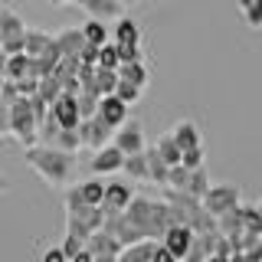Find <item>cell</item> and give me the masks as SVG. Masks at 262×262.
Listing matches in <instances>:
<instances>
[{"mask_svg": "<svg viewBox=\"0 0 262 262\" xmlns=\"http://www.w3.org/2000/svg\"><path fill=\"white\" fill-rule=\"evenodd\" d=\"M53 43L59 46V53L66 59H79V49L85 46V36H82V30H76V27H66L59 33H53Z\"/></svg>", "mask_w": 262, "mask_h": 262, "instance_id": "ac0fdd59", "label": "cell"}, {"mask_svg": "<svg viewBox=\"0 0 262 262\" xmlns=\"http://www.w3.org/2000/svg\"><path fill=\"white\" fill-rule=\"evenodd\" d=\"M144 158H147V180L158 187H167V164H164L158 154H154V147H144Z\"/></svg>", "mask_w": 262, "mask_h": 262, "instance_id": "484cf974", "label": "cell"}, {"mask_svg": "<svg viewBox=\"0 0 262 262\" xmlns=\"http://www.w3.org/2000/svg\"><path fill=\"white\" fill-rule=\"evenodd\" d=\"M125 220L131 223V229H135L141 239H151V243H158L161 236H164V229L167 226H174L177 220H174V210L167 207V200H154V196H131V203H128V210H125Z\"/></svg>", "mask_w": 262, "mask_h": 262, "instance_id": "6da1fadb", "label": "cell"}, {"mask_svg": "<svg viewBox=\"0 0 262 262\" xmlns=\"http://www.w3.org/2000/svg\"><path fill=\"white\" fill-rule=\"evenodd\" d=\"M210 190V174H207V167H196L190 170V180H187V190L184 193H190L196 196V200H203V193Z\"/></svg>", "mask_w": 262, "mask_h": 262, "instance_id": "f1b7e54d", "label": "cell"}, {"mask_svg": "<svg viewBox=\"0 0 262 262\" xmlns=\"http://www.w3.org/2000/svg\"><path fill=\"white\" fill-rule=\"evenodd\" d=\"M105 223V210L102 207H72V210H66V233L69 236H79L82 243L89 239L92 233H98Z\"/></svg>", "mask_w": 262, "mask_h": 262, "instance_id": "8992f818", "label": "cell"}, {"mask_svg": "<svg viewBox=\"0 0 262 262\" xmlns=\"http://www.w3.org/2000/svg\"><path fill=\"white\" fill-rule=\"evenodd\" d=\"M131 4H138V0H121V7H131Z\"/></svg>", "mask_w": 262, "mask_h": 262, "instance_id": "9f6ffc18", "label": "cell"}, {"mask_svg": "<svg viewBox=\"0 0 262 262\" xmlns=\"http://www.w3.org/2000/svg\"><path fill=\"white\" fill-rule=\"evenodd\" d=\"M164 200H167V207L174 210V220H177V223H184L193 236L216 233V220L203 210V203L196 200V196L184 193V190H167V187H164Z\"/></svg>", "mask_w": 262, "mask_h": 262, "instance_id": "3957f363", "label": "cell"}, {"mask_svg": "<svg viewBox=\"0 0 262 262\" xmlns=\"http://www.w3.org/2000/svg\"><path fill=\"white\" fill-rule=\"evenodd\" d=\"M207 262H229V256H207Z\"/></svg>", "mask_w": 262, "mask_h": 262, "instance_id": "681fc988", "label": "cell"}, {"mask_svg": "<svg viewBox=\"0 0 262 262\" xmlns=\"http://www.w3.org/2000/svg\"><path fill=\"white\" fill-rule=\"evenodd\" d=\"M243 236H262V220L256 207H243Z\"/></svg>", "mask_w": 262, "mask_h": 262, "instance_id": "836d02e7", "label": "cell"}, {"mask_svg": "<svg viewBox=\"0 0 262 262\" xmlns=\"http://www.w3.org/2000/svg\"><path fill=\"white\" fill-rule=\"evenodd\" d=\"M36 95L43 98L46 105H53L56 98L62 95V85H59V82H56L53 76H43V79H39V85H36Z\"/></svg>", "mask_w": 262, "mask_h": 262, "instance_id": "d6a6232c", "label": "cell"}, {"mask_svg": "<svg viewBox=\"0 0 262 262\" xmlns=\"http://www.w3.org/2000/svg\"><path fill=\"white\" fill-rule=\"evenodd\" d=\"M16 98H20V92H16V82H10V79H4V85H0V102L13 105Z\"/></svg>", "mask_w": 262, "mask_h": 262, "instance_id": "b9f144b4", "label": "cell"}, {"mask_svg": "<svg viewBox=\"0 0 262 262\" xmlns=\"http://www.w3.org/2000/svg\"><path fill=\"white\" fill-rule=\"evenodd\" d=\"M69 262H92V256H89V252H85V249H82V252H79V256H76V259H69Z\"/></svg>", "mask_w": 262, "mask_h": 262, "instance_id": "c3c4849f", "label": "cell"}, {"mask_svg": "<svg viewBox=\"0 0 262 262\" xmlns=\"http://www.w3.org/2000/svg\"><path fill=\"white\" fill-rule=\"evenodd\" d=\"M121 170H125L131 180H147V158H144V151L141 154H128L125 164H121Z\"/></svg>", "mask_w": 262, "mask_h": 262, "instance_id": "f546056e", "label": "cell"}, {"mask_svg": "<svg viewBox=\"0 0 262 262\" xmlns=\"http://www.w3.org/2000/svg\"><path fill=\"white\" fill-rule=\"evenodd\" d=\"M131 196H135V187L125 184V180H108L105 184V196H102V210L105 213H125Z\"/></svg>", "mask_w": 262, "mask_h": 262, "instance_id": "7c38bea8", "label": "cell"}, {"mask_svg": "<svg viewBox=\"0 0 262 262\" xmlns=\"http://www.w3.org/2000/svg\"><path fill=\"white\" fill-rule=\"evenodd\" d=\"M39 262H69V259L62 256L59 246H53V249H46V252H43V259H39Z\"/></svg>", "mask_w": 262, "mask_h": 262, "instance_id": "7dc6e473", "label": "cell"}, {"mask_svg": "<svg viewBox=\"0 0 262 262\" xmlns=\"http://www.w3.org/2000/svg\"><path fill=\"white\" fill-rule=\"evenodd\" d=\"M10 138H16L23 147L39 144V125H36V118H33L30 98H23V95L10 105Z\"/></svg>", "mask_w": 262, "mask_h": 262, "instance_id": "277c9868", "label": "cell"}, {"mask_svg": "<svg viewBox=\"0 0 262 262\" xmlns=\"http://www.w3.org/2000/svg\"><path fill=\"white\" fill-rule=\"evenodd\" d=\"M207 256H210V233L207 236H193V243H190V249H187L184 262H207Z\"/></svg>", "mask_w": 262, "mask_h": 262, "instance_id": "1f68e13d", "label": "cell"}, {"mask_svg": "<svg viewBox=\"0 0 262 262\" xmlns=\"http://www.w3.org/2000/svg\"><path fill=\"white\" fill-rule=\"evenodd\" d=\"M49 43H53V33H46V30H27V36H23V53H27L30 59H36Z\"/></svg>", "mask_w": 262, "mask_h": 262, "instance_id": "7402d4cb", "label": "cell"}, {"mask_svg": "<svg viewBox=\"0 0 262 262\" xmlns=\"http://www.w3.org/2000/svg\"><path fill=\"white\" fill-rule=\"evenodd\" d=\"M98 69H118L121 66V59H118V49H115V43L108 39L105 46H98Z\"/></svg>", "mask_w": 262, "mask_h": 262, "instance_id": "e575fe53", "label": "cell"}, {"mask_svg": "<svg viewBox=\"0 0 262 262\" xmlns=\"http://www.w3.org/2000/svg\"><path fill=\"white\" fill-rule=\"evenodd\" d=\"M151 262H177L174 256H170L167 249H164L161 243H154V252H151Z\"/></svg>", "mask_w": 262, "mask_h": 262, "instance_id": "bcb514c9", "label": "cell"}, {"mask_svg": "<svg viewBox=\"0 0 262 262\" xmlns=\"http://www.w3.org/2000/svg\"><path fill=\"white\" fill-rule=\"evenodd\" d=\"M49 118L56 121L59 128H79V105H76V95H59L53 105H49Z\"/></svg>", "mask_w": 262, "mask_h": 262, "instance_id": "9a60e30c", "label": "cell"}, {"mask_svg": "<svg viewBox=\"0 0 262 262\" xmlns=\"http://www.w3.org/2000/svg\"><path fill=\"white\" fill-rule=\"evenodd\" d=\"M85 252L92 259H102V256H108V259H118V252H121V243L115 239V236H108L105 229H98V233H92L85 239Z\"/></svg>", "mask_w": 262, "mask_h": 262, "instance_id": "2e32d148", "label": "cell"}, {"mask_svg": "<svg viewBox=\"0 0 262 262\" xmlns=\"http://www.w3.org/2000/svg\"><path fill=\"white\" fill-rule=\"evenodd\" d=\"M128 112H131V108L121 102L118 95H102V98H98V108H95L98 118H102L105 125H112L115 131H118V128L128 121Z\"/></svg>", "mask_w": 262, "mask_h": 262, "instance_id": "5bb4252c", "label": "cell"}, {"mask_svg": "<svg viewBox=\"0 0 262 262\" xmlns=\"http://www.w3.org/2000/svg\"><path fill=\"white\" fill-rule=\"evenodd\" d=\"M4 190H7V177L0 174V193H4Z\"/></svg>", "mask_w": 262, "mask_h": 262, "instance_id": "f5cc1de1", "label": "cell"}, {"mask_svg": "<svg viewBox=\"0 0 262 262\" xmlns=\"http://www.w3.org/2000/svg\"><path fill=\"white\" fill-rule=\"evenodd\" d=\"M49 4H53V7H62V4H69V0H49Z\"/></svg>", "mask_w": 262, "mask_h": 262, "instance_id": "db71d44e", "label": "cell"}, {"mask_svg": "<svg viewBox=\"0 0 262 262\" xmlns=\"http://www.w3.org/2000/svg\"><path fill=\"white\" fill-rule=\"evenodd\" d=\"M79 62H82V66H95V62H98V46H89V43H85V46L79 49Z\"/></svg>", "mask_w": 262, "mask_h": 262, "instance_id": "ee69618b", "label": "cell"}, {"mask_svg": "<svg viewBox=\"0 0 262 262\" xmlns=\"http://www.w3.org/2000/svg\"><path fill=\"white\" fill-rule=\"evenodd\" d=\"M76 187H79V196H82V203H85V207H102L105 180L92 177V180H82V184H76Z\"/></svg>", "mask_w": 262, "mask_h": 262, "instance_id": "603a6c76", "label": "cell"}, {"mask_svg": "<svg viewBox=\"0 0 262 262\" xmlns=\"http://www.w3.org/2000/svg\"><path fill=\"white\" fill-rule=\"evenodd\" d=\"M112 144L118 147L121 154H141L144 151V131H141V125H138V121H125V125H121L118 131H115V138H112Z\"/></svg>", "mask_w": 262, "mask_h": 262, "instance_id": "30bf717a", "label": "cell"}, {"mask_svg": "<svg viewBox=\"0 0 262 262\" xmlns=\"http://www.w3.org/2000/svg\"><path fill=\"white\" fill-rule=\"evenodd\" d=\"M112 43H115V49H118V59L121 62H144V53H141V27H138L131 16H118V27H115Z\"/></svg>", "mask_w": 262, "mask_h": 262, "instance_id": "5b68a950", "label": "cell"}, {"mask_svg": "<svg viewBox=\"0 0 262 262\" xmlns=\"http://www.w3.org/2000/svg\"><path fill=\"white\" fill-rule=\"evenodd\" d=\"M151 252H154V243L144 239V243H135V246H125L118 252L115 262H151Z\"/></svg>", "mask_w": 262, "mask_h": 262, "instance_id": "4316f807", "label": "cell"}, {"mask_svg": "<svg viewBox=\"0 0 262 262\" xmlns=\"http://www.w3.org/2000/svg\"><path fill=\"white\" fill-rule=\"evenodd\" d=\"M0 138H10V105L0 102Z\"/></svg>", "mask_w": 262, "mask_h": 262, "instance_id": "f6af8a7d", "label": "cell"}, {"mask_svg": "<svg viewBox=\"0 0 262 262\" xmlns=\"http://www.w3.org/2000/svg\"><path fill=\"white\" fill-rule=\"evenodd\" d=\"M170 138H174V144L180 147V154H184V151H190V147H203L200 128H196L190 118H180L177 125L170 128Z\"/></svg>", "mask_w": 262, "mask_h": 262, "instance_id": "e0dca14e", "label": "cell"}, {"mask_svg": "<svg viewBox=\"0 0 262 262\" xmlns=\"http://www.w3.org/2000/svg\"><path fill=\"white\" fill-rule=\"evenodd\" d=\"M59 249H62V256H66V259H76L79 252L85 249V243H82L79 236H69V233H66V239H62V246H59Z\"/></svg>", "mask_w": 262, "mask_h": 262, "instance_id": "60d3db41", "label": "cell"}, {"mask_svg": "<svg viewBox=\"0 0 262 262\" xmlns=\"http://www.w3.org/2000/svg\"><path fill=\"white\" fill-rule=\"evenodd\" d=\"M23 158H27V164L49 187H56V190L69 187L72 170H76V154H66V151L49 147V144H33V147H23Z\"/></svg>", "mask_w": 262, "mask_h": 262, "instance_id": "7a4b0ae2", "label": "cell"}, {"mask_svg": "<svg viewBox=\"0 0 262 262\" xmlns=\"http://www.w3.org/2000/svg\"><path fill=\"white\" fill-rule=\"evenodd\" d=\"M36 85H39V79L27 76V79H20V82H16V92H20L23 98H30V95H36Z\"/></svg>", "mask_w": 262, "mask_h": 262, "instance_id": "7bdbcfd3", "label": "cell"}, {"mask_svg": "<svg viewBox=\"0 0 262 262\" xmlns=\"http://www.w3.org/2000/svg\"><path fill=\"white\" fill-rule=\"evenodd\" d=\"M115 85H118V72H115V69H98V66H95V95L98 98L112 95Z\"/></svg>", "mask_w": 262, "mask_h": 262, "instance_id": "4dcf8cb0", "label": "cell"}, {"mask_svg": "<svg viewBox=\"0 0 262 262\" xmlns=\"http://www.w3.org/2000/svg\"><path fill=\"white\" fill-rule=\"evenodd\" d=\"M115 72H118L121 82H131V85H138V89H144L147 79H151V76H147V66H144V62H121Z\"/></svg>", "mask_w": 262, "mask_h": 262, "instance_id": "44dd1931", "label": "cell"}, {"mask_svg": "<svg viewBox=\"0 0 262 262\" xmlns=\"http://www.w3.org/2000/svg\"><path fill=\"white\" fill-rule=\"evenodd\" d=\"M158 243H161V246H164V249H167L177 262H184L187 249H190V243H193V233H190V229H187L184 223H174V226L164 229V236H161Z\"/></svg>", "mask_w": 262, "mask_h": 262, "instance_id": "8fae6325", "label": "cell"}, {"mask_svg": "<svg viewBox=\"0 0 262 262\" xmlns=\"http://www.w3.org/2000/svg\"><path fill=\"white\" fill-rule=\"evenodd\" d=\"M76 105H79V118H92L95 108H98V95L95 92H79Z\"/></svg>", "mask_w": 262, "mask_h": 262, "instance_id": "f35d334b", "label": "cell"}, {"mask_svg": "<svg viewBox=\"0 0 262 262\" xmlns=\"http://www.w3.org/2000/svg\"><path fill=\"white\" fill-rule=\"evenodd\" d=\"M239 187L236 184H210V190L203 193V210L210 213L213 220L216 216H223V213H229V210H236L239 207Z\"/></svg>", "mask_w": 262, "mask_h": 262, "instance_id": "ba28073f", "label": "cell"}, {"mask_svg": "<svg viewBox=\"0 0 262 262\" xmlns=\"http://www.w3.org/2000/svg\"><path fill=\"white\" fill-rule=\"evenodd\" d=\"M229 262H246V259H243V252H233V256H229Z\"/></svg>", "mask_w": 262, "mask_h": 262, "instance_id": "f907efd6", "label": "cell"}, {"mask_svg": "<svg viewBox=\"0 0 262 262\" xmlns=\"http://www.w3.org/2000/svg\"><path fill=\"white\" fill-rule=\"evenodd\" d=\"M243 16H246V23H249L252 30H262V0H252V4L243 10Z\"/></svg>", "mask_w": 262, "mask_h": 262, "instance_id": "ab89813d", "label": "cell"}, {"mask_svg": "<svg viewBox=\"0 0 262 262\" xmlns=\"http://www.w3.org/2000/svg\"><path fill=\"white\" fill-rule=\"evenodd\" d=\"M121 164H125V154H121L115 144H105V147H98V151L92 154L89 167H92L95 177H105V174H118Z\"/></svg>", "mask_w": 262, "mask_h": 262, "instance_id": "4fadbf2b", "label": "cell"}, {"mask_svg": "<svg viewBox=\"0 0 262 262\" xmlns=\"http://www.w3.org/2000/svg\"><path fill=\"white\" fill-rule=\"evenodd\" d=\"M82 10H89V16H92V20H118L121 16V10H125V7H121V0H82Z\"/></svg>", "mask_w": 262, "mask_h": 262, "instance_id": "d6986e66", "label": "cell"}, {"mask_svg": "<svg viewBox=\"0 0 262 262\" xmlns=\"http://www.w3.org/2000/svg\"><path fill=\"white\" fill-rule=\"evenodd\" d=\"M180 167H187V170L207 167V151H203V147H190V151H184V154H180Z\"/></svg>", "mask_w": 262, "mask_h": 262, "instance_id": "d590c367", "label": "cell"}, {"mask_svg": "<svg viewBox=\"0 0 262 262\" xmlns=\"http://www.w3.org/2000/svg\"><path fill=\"white\" fill-rule=\"evenodd\" d=\"M46 144H49V147H59V151H66V154H76L79 147H82V138H79L76 128H59Z\"/></svg>", "mask_w": 262, "mask_h": 262, "instance_id": "ffe728a7", "label": "cell"}, {"mask_svg": "<svg viewBox=\"0 0 262 262\" xmlns=\"http://www.w3.org/2000/svg\"><path fill=\"white\" fill-rule=\"evenodd\" d=\"M76 131H79V138H82V147H92V151L112 144V138H115V128L105 125L98 115H92V118H82Z\"/></svg>", "mask_w": 262, "mask_h": 262, "instance_id": "9c48e42d", "label": "cell"}, {"mask_svg": "<svg viewBox=\"0 0 262 262\" xmlns=\"http://www.w3.org/2000/svg\"><path fill=\"white\" fill-rule=\"evenodd\" d=\"M23 36H27V23L20 20V13L10 7H0V49L7 56L23 53Z\"/></svg>", "mask_w": 262, "mask_h": 262, "instance_id": "52a82bcc", "label": "cell"}, {"mask_svg": "<svg viewBox=\"0 0 262 262\" xmlns=\"http://www.w3.org/2000/svg\"><path fill=\"white\" fill-rule=\"evenodd\" d=\"M27 76H30V56H27V53H13V56H7L4 79L20 82V79H27Z\"/></svg>", "mask_w": 262, "mask_h": 262, "instance_id": "cb8c5ba5", "label": "cell"}, {"mask_svg": "<svg viewBox=\"0 0 262 262\" xmlns=\"http://www.w3.org/2000/svg\"><path fill=\"white\" fill-rule=\"evenodd\" d=\"M256 210H259V220H262V200H259V203H256Z\"/></svg>", "mask_w": 262, "mask_h": 262, "instance_id": "6f0895ef", "label": "cell"}, {"mask_svg": "<svg viewBox=\"0 0 262 262\" xmlns=\"http://www.w3.org/2000/svg\"><path fill=\"white\" fill-rule=\"evenodd\" d=\"M151 147H154V154H158V158H161L164 164H167V167H174V164H180V147L174 144L170 131H167V135H161V138H158V141H154Z\"/></svg>", "mask_w": 262, "mask_h": 262, "instance_id": "d4e9b609", "label": "cell"}, {"mask_svg": "<svg viewBox=\"0 0 262 262\" xmlns=\"http://www.w3.org/2000/svg\"><path fill=\"white\" fill-rule=\"evenodd\" d=\"M141 92H144V89H138V85H131V82H121V79H118V85H115V92H112V95H118L121 102H125L128 108H131V105L141 98Z\"/></svg>", "mask_w": 262, "mask_h": 262, "instance_id": "74e56055", "label": "cell"}, {"mask_svg": "<svg viewBox=\"0 0 262 262\" xmlns=\"http://www.w3.org/2000/svg\"><path fill=\"white\" fill-rule=\"evenodd\" d=\"M249 4H252V0H236V7H239V10H246Z\"/></svg>", "mask_w": 262, "mask_h": 262, "instance_id": "816d5d0a", "label": "cell"}, {"mask_svg": "<svg viewBox=\"0 0 262 262\" xmlns=\"http://www.w3.org/2000/svg\"><path fill=\"white\" fill-rule=\"evenodd\" d=\"M79 30H82V36H85L89 46H105L108 43V30H105L102 20H92V16H89L85 27H79Z\"/></svg>", "mask_w": 262, "mask_h": 262, "instance_id": "83f0119b", "label": "cell"}, {"mask_svg": "<svg viewBox=\"0 0 262 262\" xmlns=\"http://www.w3.org/2000/svg\"><path fill=\"white\" fill-rule=\"evenodd\" d=\"M92 262H115V259H108V256H102V259H92Z\"/></svg>", "mask_w": 262, "mask_h": 262, "instance_id": "11a10c76", "label": "cell"}, {"mask_svg": "<svg viewBox=\"0 0 262 262\" xmlns=\"http://www.w3.org/2000/svg\"><path fill=\"white\" fill-rule=\"evenodd\" d=\"M187 180H190V170L174 164V167L167 170V190H187Z\"/></svg>", "mask_w": 262, "mask_h": 262, "instance_id": "8d00e7d4", "label": "cell"}]
</instances>
